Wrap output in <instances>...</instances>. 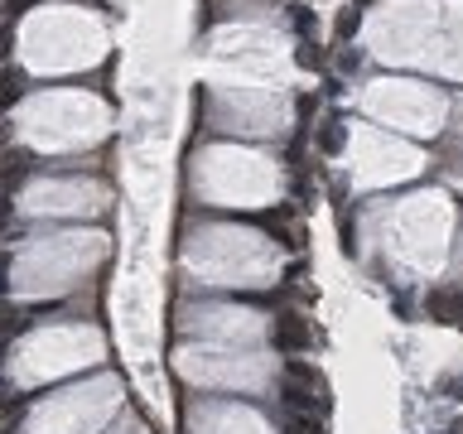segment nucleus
Segmentation results:
<instances>
[{
	"label": "nucleus",
	"mask_w": 463,
	"mask_h": 434,
	"mask_svg": "<svg viewBox=\"0 0 463 434\" xmlns=\"http://www.w3.org/2000/svg\"><path fill=\"white\" fill-rule=\"evenodd\" d=\"M0 367H5V342H0Z\"/></svg>",
	"instance_id": "obj_10"
},
{
	"label": "nucleus",
	"mask_w": 463,
	"mask_h": 434,
	"mask_svg": "<svg viewBox=\"0 0 463 434\" xmlns=\"http://www.w3.org/2000/svg\"><path fill=\"white\" fill-rule=\"evenodd\" d=\"M319 150H323V155H338V150H343V130H338V121H328V125L319 130Z\"/></svg>",
	"instance_id": "obj_5"
},
{
	"label": "nucleus",
	"mask_w": 463,
	"mask_h": 434,
	"mask_svg": "<svg viewBox=\"0 0 463 434\" xmlns=\"http://www.w3.org/2000/svg\"><path fill=\"white\" fill-rule=\"evenodd\" d=\"M5 270H10V256L0 251V300H5Z\"/></svg>",
	"instance_id": "obj_8"
},
{
	"label": "nucleus",
	"mask_w": 463,
	"mask_h": 434,
	"mask_svg": "<svg viewBox=\"0 0 463 434\" xmlns=\"http://www.w3.org/2000/svg\"><path fill=\"white\" fill-rule=\"evenodd\" d=\"M0 319H5V300H0Z\"/></svg>",
	"instance_id": "obj_11"
},
{
	"label": "nucleus",
	"mask_w": 463,
	"mask_h": 434,
	"mask_svg": "<svg viewBox=\"0 0 463 434\" xmlns=\"http://www.w3.org/2000/svg\"><path fill=\"white\" fill-rule=\"evenodd\" d=\"M24 410V396L10 386V381H0V420H10V415H19Z\"/></svg>",
	"instance_id": "obj_3"
},
{
	"label": "nucleus",
	"mask_w": 463,
	"mask_h": 434,
	"mask_svg": "<svg viewBox=\"0 0 463 434\" xmlns=\"http://www.w3.org/2000/svg\"><path fill=\"white\" fill-rule=\"evenodd\" d=\"M10 217H15V203H10V193H0V232L10 227Z\"/></svg>",
	"instance_id": "obj_7"
},
{
	"label": "nucleus",
	"mask_w": 463,
	"mask_h": 434,
	"mask_svg": "<svg viewBox=\"0 0 463 434\" xmlns=\"http://www.w3.org/2000/svg\"><path fill=\"white\" fill-rule=\"evenodd\" d=\"M24 5H29V0H10V15H19V10H24Z\"/></svg>",
	"instance_id": "obj_9"
},
{
	"label": "nucleus",
	"mask_w": 463,
	"mask_h": 434,
	"mask_svg": "<svg viewBox=\"0 0 463 434\" xmlns=\"http://www.w3.org/2000/svg\"><path fill=\"white\" fill-rule=\"evenodd\" d=\"M271 347L285 352V357L309 352V319H299V314H280L276 324H271Z\"/></svg>",
	"instance_id": "obj_1"
},
{
	"label": "nucleus",
	"mask_w": 463,
	"mask_h": 434,
	"mask_svg": "<svg viewBox=\"0 0 463 434\" xmlns=\"http://www.w3.org/2000/svg\"><path fill=\"white\" fill-rule=\"evenodd\" d=\"M0 434H10V425H0Z\"/></svg>",
	"instance_id": "obj_12"
},
{
	"label": "nucleus",
	"mask_w": 463,
	"mask_h": 434,
	"mask_svg": "<svg viewBox=\"0 0 463 434\" xmlns=\"http://www.w3.org/2000/svg\"><path fill=\"white\" fill-rule=\"evenodd\" d=\"M19 92H24V87H19V73H5V78H0V111L10 107Z\"/></svg>",
	"instance_id": "obj_6"
},
{
	"label": "nucleus",
	"mask_w": 463,
	"mask_h": 434,
	"mask_svg": "<svg viewBox=\"0 0 463 434\" xmlns=\"http://www.w3.org/2000/svg\"><path fill=\"white\" fill-rule=\"evenodd\" d=\"M425 314L435 324H463V290L459 285H439L425 295Z\"/></svg>",
	"instance_id": "obj_2"
},
{
	"label": "nucleus",
	"mask_w": 463,
	"mask_h": 434,
	"mask_svg": "<svg viewBox=\"0 0 463 434\" xmlns=\"http://www.w3.org/2000/svg\"><path fill=\"white\" fill-rule=\"evenodd\" d=\"M285 434H323V420H319V415H289V420H285Z\"/></svg>",
	"instance_id": "obj_4"
}]
</instances>
